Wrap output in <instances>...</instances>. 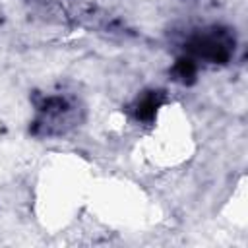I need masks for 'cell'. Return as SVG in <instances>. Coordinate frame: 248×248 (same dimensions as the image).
Returning a JSON list of instances; mask_svg holds the SVG:
<instances>
[{"mask_svg":"<svg viewBox=\"0 0 248 248\" xmlns=\"http://www.w3.org/2000/svg\"><path fill=\"white\" fill-rule=\"evenodd\" d=\"M190 52L198 58L209 60V62H227L229 58V46L225 41L213 37V35H205V37H196L190 43Z\"/></svg>","mask_w":248,"mask_h":248,"instance_id":"obj_1","label":"cell"},{"mask_svg":"<svg viewBox=\"0 0 248 248\" xmlns=\"http://www.w3.org/2000/svg\"><path fill=\"white\" fill-rule=\"evenodd\" d=\"M159 107H161V93H157V91L147 93L136 105V118L138 120H143V122H151L155 118Z\"/></svg>","mask_w":248,"mask_h":248,"instance_id":"obj_2","label":"cell"},{"mask_svg":"<svg viewBox=\"0 0 248 248\" xmlns=\"http://www.w3.org/2000/svg\"><path fill=\"white\" fill-rule=\"evenodd\" d=\"M174 76L180 79V81H192L196 78V64L192 58H180L174 66Z\"/></svg>","mask_w":248,"mask_h":248,"instance_id":"obj_3","label":"cell"}]
</instances>
